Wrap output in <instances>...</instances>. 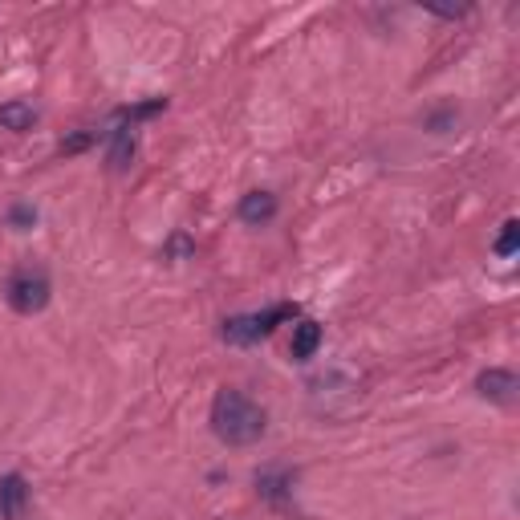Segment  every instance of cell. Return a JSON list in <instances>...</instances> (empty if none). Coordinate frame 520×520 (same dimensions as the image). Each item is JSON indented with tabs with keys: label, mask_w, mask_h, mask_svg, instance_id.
Listing matches in <instances>:
<instances>
[{
	"label": "cell",
	"mask_w": 520,
	"mask_h": 520,
	"mask_svg": "<svg viewBox=\"0 0 520 520\" xmlns=\"http://www.w3.org/2000/svg\"><path fill=\"white\" fill-rule=\"evenodd\" d=\"M476 390L484 399H492V403H516V390H520V382H516V374L512 370H484L480 378H476Z\"/></svg>",
	"instance_id": "5b68a950"
},
{
	"label": "cell",
	"mask_w": 520,
	"mask_h": 520,
	"mask_svg": "<svg viewBox=\"0 0 520 520\" xmlns=\"http://www.w3.org/2000/svg\"><path fill=\"white\" fill-rule=\"evenodd\" d=\"M130 155H135V130L118 126V130H114V143H110V167L122 171V167L130 163Z\"/></svg>",
	"instance_id": "9c48e42d"
},
{
	"label": "cell",
	"mask_w": 520,
	"mask_h": 520,
	"mask_svg": "<svg viewBox=\"0 0 520 520\" xmlns=\"http://www.w3.org/2000/svg\"><path fill=\"white\" fill-rule=\"evenodd\" d=\"M5 297L17 313H41L49 305V281L41 273H17V277H9Z\"/></svg>",
	"instance_id": "3957f363"
},
{
	"label": "cell",
	"mask_w": 520,
	"mask_h": 520,
	"mask_svg": "<svg viewBox=\"0 0 520 520\" xmlns=\"http://www.w3.org/2000/svg\"><path fill=\"white\" fill-rule=\"evenodd\" d=\"M212 431L228 447H248L265 435V407L240 395V390H220L212 403Z\"/></svg>",
	"instance_id": "6da1fadb"
},
{
	"label": "cell",
	"mask_w": 520,
	"mask_h": 520,
	"mask_svg": "<svg viewBox=\"0 0 520 520\" xmlns=\"http://www.w3.org/2000/svg\"><path fill=\"white\" fill-rule=\"evenodd\" d=\"M37 122V110L29 102H5L0 106V126H9V130H33Z\"/></svg>",
	"instance_id": "ba28073f"
},
{
	"label": "cell",
	"mask_w": 520,
	"mask_h": 520,
	"mask_svg": "<svg viewBox=\"0 0 520 520\" xmlns=\"http://www.w3.org/2000/svg\"><path fill=\"white\" fill-rule=\"evenodd\" d=\"M317 346H321V325H317V321H301L297 330H293V346H289V354H293L297 362H309V358L317 354Z\"/></svg>",
	"instance_id": "52a82bcc"
},
{
	"label": "cell",
	"mask_w": 520,
	"mask_h": 520,
	"mask_svg": "<svg viewBox=\"0 0 520 520\" xmlns=\"http://www.w3.org/2000/svg\"><path fill=\"white\" fill-rule=\"evenodd\" d=\"M293 313H297L293 305H281V309H269V313L232 317V321H224V342H232V346H252V342H260V338H269V334L277 330V321H285V317H293Z\"/></svg>",
	"instance_id": "7a4b0ae2"
},
{
	"label": "cell",
	"mask_w": 520,
	"mask_h": 520,
	"mask_svg": "<svg viewBox=\"0 0 520 520\" xmlns=\"http://www.w3.org/2000/svg\"><path fill=\"white\" fill-rule=\"evenodd\" d=\"M277 216V195L269 191H248L240 200V220L244 224H269Z\"/></svg>",
	"instance_id": "8992f818"
},
{
	"label": "cell",
	"mask_w": 520,
	"mask_h": 520,
	"mask_svg": "<svg viewBox=\"0 0 520 520\" xmlns=\"http://www.w3.org/2000/svg\"><path fill=\"white\" fill-rule=\"evenodd\" d=\"M25 504H29V484H25V476H17V472L0 476V520H21V516H25Z\"/></svg>",
	"instance_id": "277c9868"
},
{
	"label": "cell",
	"mask_w": 520,
	"mask_h": 520,
	"mask_svg": "<svg viewBox=\"0 0 520 520\" xmlns=\"http://www.w3.org/2000/svg\"><path fill=\"white\" fill-rule=\"evenodd\" d=\"M516 240H520V224L508 220L504 232H500V240H496V256H512V252H516Z\"/></svg>",
	"instance_id": "30bf717a"
},
{
	"label": "cell",
	"mask_w": 520,
	"mask_h": 520,
	"mask_svg": "<svg viewBox=\"0 0 520 520\" xmlns=\"http://www.w3.org/2000/svg\"><path fill=\"white\" fill-rule=\"evenodd\" d=\"M9 220L21 228V224H33V220H37V212H33V208H13V212H9Z\"/></svg>",
	"instance_id": "8fae6325"
}]
</instances>
